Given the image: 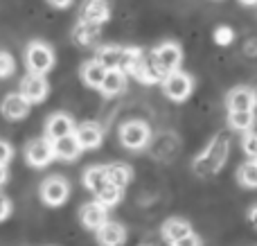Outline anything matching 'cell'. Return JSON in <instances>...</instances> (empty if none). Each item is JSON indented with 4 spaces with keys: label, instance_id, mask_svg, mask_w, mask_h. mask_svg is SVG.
<instances>
[{
    "label": "cell",
    "instance_id": "6da1fadb",
    "mask_svg": "<svg viewBox=\"0 0 257 246\" xmlns=\"http://www.w3.org/2000/svg\"><path fill=\"white\" fill-rule=\"evenodd\" d=\"M228 152H230V143H228V136L219 134L203 152L196 156L194 161V172L199 176H214L228 161Z\"/></svg>",
    "mask_w": 257,
    "mask_h": 246
},
{
    "label": "cell",
    "instance_id": "7a4b0ae2",
    "mask_svg": "<svg viewBox=\"0 0 257 246\" xmlns=\"http://www.w3.org/2000/svg\"><path fill=\"white\" fill-rule=\"evenodd\" d=\"M25 66L32 75H48L54 66V52L43 41H32L25 50Z\"/></svg>",
    "mask_w": 257,
    "mask_h": 246
},
{
    "label": "cell",
    "instance_id": "3957f363",
    "mask_svg": "<svg viewBox=\"0 0 257 246\" xmlns=\"http://www.w3.org/2000/svg\"><path fill=\"white\" fill-rule=\"evenodd\" d=\"M160 84H163V93L167 95L172 102H185L192 95V90H194V79L183 70L169 72Z\"/></svg>",
    "mask_w": 257,
    "mask_h": 246
},
{
    "label": "cell",
    "instance_id": "277c9868",
    "mask_svg": "<svg viewBox=\"0 0 257 246\" xmlns=\"http://www.w3.org/2000/svg\"><path fill=\"white\" fill-rule=\"evenodd\" d=\"M151 140V129L142 120H128L120 127V143L126 149H142Z\"/></svg>",
    "mask_w": 257,
    "mask_h": 246
},
{
    "label": "cell",
    "instance_id": "5b68a950",
    "mask_svg": "<svg viewBox=\"0 0 257 246\" xmlns=\"http://www.w3.org/2000/svg\"><path fill=\"white\" fill-rule=\"evenodd\" d=\"M68 197H70V183L63 176H50L41 183V199L45 206L59 208L68 201Z\"/></svg>",
    "mask_w": 257,
    "mask_h": 246
},
{
    "label": "cell",
    "instance_id": "8992f818",
    "mask_svg": "<svg viewBox=\"0 0 257 246\" xmlns=\"http://www.w3.org/2000/svg\"><path fill=\"white\" fill-rule=\"evenodd\" d=\"M151 57H154L156 66H158L160 70L165 72V77H167L169 72H174V70L181 68L183 50H181V45L174 43V41H165V43H160L158 48L151 52Z\"/></svg>",
    "mask_w": 257,
    "mask_h": 246
},
{
    "label": "cell",
    "instance_id": "52a82bcc",
    "mask_svg": "<svg viewBox=\"0 0 257 246\" xmlns=\"http://www.w3.org/2000/svg\"><path fill=\"white\" fill-rule=\"evenodd\" d=\"M25 161H27V165L36 167V170H43V167H48L50 163L54 161L52 140H48V138L32 140V143L25 147Z\"/></svg>",
    "mask_w": 257,
    "mask_h": 246
},
{
    "label": "cell",
    "instance_id": "ba28073f",
    "mask_svg": "<svg viewBox=\"0 0 257 246\" xmlns=\"http://www.w3.org/2000/svg\"><path fill=\"white\" fill-rule=\"evenodd\" d=\"M18 93L30 104H41L50 93L45 75H32V72H27V77H23V81H21V90Z\"/></svg>",
    "mask_w": 257,
    "mask_h": 246
},
{
    "label": "cell",
    "instance_id": "9c48e42d",
    "mask_svg": "<svg viewBox=\"0 0 257 246\" xmlns=\"http://www.w3.org/2000/svg\"><path fill=\"white\" fill-rule=\"evenodd\" d=\"M228 111H255L257 108V93L248 86L232 88L226 97Z\"/></svg>",
    "mask_w": 257,
    "mask_h": 246
},
{
    "label": "cell",
    "instance_id": "30bf717a",
    "mask_svg": "<svg viewBox=\"0 0 257 246\" xmlns=\"http://www.w3.org/2000/svg\"><path fill=\"white\" fill-rule=\"evenodd\" d=\"M75 120H72L68 113H52L45 122V138L48 140H57L63 138V136L75 134Z\"/></svg>",
    "mask_w": 257,
    "mask_h": 246
},
{
    "label": "cell",
    "instance_id": "8fae6325",
    "mask_svg": "<svg viewBox=\"0 0 257 246\" xmlns=\"http://www.w3.org/2000/svg\"><path fill=\"white\" fill-rule=\"evenodd\" d=\"M79 217H81L84 228L95 230V233H97V230L108 221V208L102 206L99 201H90V203H86V206L81 208Z\"/></svg>",
    "mask_w": 257,
    "mask_h": 246
},
{
    "label": "cell",
    "instance_id": "7c38bea8",
    "mask_svg": "<svg viewBox=\"0 0 257 246\" xmlns=\"http://www.w3.org/2000/svg\"><path fill=\"white\" fill-rule=\"evenodd\" d=\"M30 106L32 104L27 102L21 93H12V95H7V97L3 99V104H0V113H3L7 120L18 122V120H25L27 117Z\"/></svg>",
    "mask_w": 257,
    "mask_h": 246
},
{
    "label": "cell",
    "instance_id": "4fadbf2b",
    "mask_svg": "<svg viewBox=\"0 0 257 246\" xmlns=\"http://www.w3.org/2000/svg\"><path fill=\"white\" fill-rule=\"evenodd\" d=\"M75 138L79 140L81 149H97L104 140V131L95 122H84L75 129Z\"/></svg>",
    "mask_w": 257,
    "mask_h": 246
},
{
    "label": "cell",
    "instance_id": "5bb4252c",
    "mask_svg": "<svg viewBox=\"0 0 257 246\" xmlns=\"http://www.w3.org/2000/svg\"><path fill=\"white\" fill-rule=\"evenodd\" d=\"M52 149H54V158L66 161V163L77 161V158H79V154H81V145H79V140L75 138V134L52 140Z\"/></svg>",
    "mask_w": 257,
    "mask_h": 246
},
{
    "label": "cell",
    "instance_id": "9a60e30c",
    "mask_svg": "<svg viewBox=\"0 0 257 246\" xmlns=\"http://www.w3.org/2000/svg\"><path fill=\"white\" fill-rule=\"evenodd\" d=\"M97 242L99 246H122L126 242V230L117 221H106L102 228L97 230Z\"/></svg>",
    "mask_w": 257,
    "mask_h": 246
},
{
    "label": "cell",
    "instance_id": "2e32d148",
    "mask_svg": "<svg viewBox=\"0 0 257 246\" xmlns=\"http://www.w3.org/2000/svg\"><path fill=\"white\" fill-rule=\"evenodd\" d=\"M111 16V7H108L106 0H88L84 5V14H81V21L93 23V25H102L108 21Z\"/></svg>",
    "mask_w": 257,
    "mask_h": 246
},
{
    "label": "cell",
    "instance_id": "e0dca14e",
    "mask_svg": "<svg viewBox=\"0 0 257 246\" xmlns=\"http://www.w3.org/2000/svg\"><path fill=\"white\" fill-rule=\"evenodd\" d=\"M160 233H163V239L169 244L178 242V239H183L185 235L192 233V226L187 224L185 219H181V217H172V219H167L163 224V228H160Z\"/></svg>",
    "mask_w": 257,
    "mask_h": 246
},
{
    "label": "cell",
    "instance_id": "ac0fdd59",
    "mask_svg": "<svg viewBox=\"0 0 257 246\" xmlns=\"http://www.w3.org/2000/svg\"><path fill=\"white\" fill-rule=\"evenodd\" d=\"M108 183H111V181H108V174H106V165H93L84 172V185L93 194L102 192Z\"/></svg>",
    "mask_w": 257,
    "mask_h": 246
},
{
    "label": "cell",
    "instance_id": "d6986e66",
    "mask_svg": "<svg viewBox=\"0 0 257 246\" xmlns=\"http://www.w3.org/2000/svg\"><path fill=\"white\" fill-rule=\"evenodd\" d=\"M104 77H106V68H104L97 59L86 61L84 66H81V79H84V84L88 86V88H102Z\"/></svg>",
    "mask_w": 257,
    "mask_h": 246
},
{
    "label": "cell",
    "instance_id": "ffe728a7",
    "mask_svg": "<svg viewBox=\"0 0 257 246\" xmlns=\"http://www.w3.org/2000/svg\"><path fill=\"white\" fill-rule=\"evenodd\" d=\"M124 88H126V72H122V70H106V77H104L102 88H99V90H102L106 97H115V95H120Z\"/></svg>",
    "mask_w": 257,
    "mask_h": 246
},
{
    "label": "cell",
    "instance_id": "44dd1931",
    "mask_svg": "<svg viewBox=\"0 0 257 246\" xmlns=\"http://www.w3.org/2000/svg\"><path fill=\"white\" fill-rule=\"evenodd\" d=\"M106 174H108V181H111L113 185H117V188H122V190H124L133 179V170L126 165V163H108Z\"/></svg>",
    "mask_w": 257,
    "mask_h": 246
},
{
    "label": "cell",
    "instance_id": "7402d4cb",
    "mask_svg": "<svg viewBox=\"0 0 257 246\" xmlns=\"http://www.w3.org/2000/svg\"><path fill=\"white\" fill-rule=\"evenodd\" d=\"M228 125L239 134H248L255 127V111H228Z\"/></svg>",
    "mask_w": 257,
    "mask_h": 246
},
{
    "label": "cell",
    "instance_id": "603a6c76",
    "mask_svg": "<svg viewBox=\"0 0 257 246\" xmlns=\"http://www.w3.org/2000/svg\"><path fill=\"white\" fill-rule=\"evenodd\" d=\"M122 52H124V48H117V45H104V48H99V52H97V61L102 63L106 70H120Z\"/></svg>",
    "mask_w": 257,
    "mask_h": 246
},
{
    "label": "cell",
    "instance_id": "cb8c5ba5",
    "mask_svg": "<svg viewBox=\"0 0 257 246\" xmlns=\"http://www.w3.org/2000/svg\"><path fill=\"white\" fill-rule=\"evenodd\" d=\"M97 27L99 25H93V23H86V21L77 23L75 32H72V39H75V43H79V45H93L95 41H97V36H99Z\"/></svg>",
    "mask_w": 257,
    "mask_h": 246
},
{
    "label": "cell",
    "instance_id": "d4e9b609",
    "mask_svg": "<svg viewBox=\"0 0 257 246\" xmlns=\"http://www.w3.org/2000/svg\"><path fill=\"white\" fill-rule=\"evenodd\" d=\"M237 181H239L244 188H257V163L248 161L237 167Z\"/></svg>",
    "mask_w": 257,
    "mask_h": 246
},
{
    "label": "cell",
    "instance_id": "484cf974",
    "mask_svg": "<svg viewBox=\"0 0 257 246\" xmlns=\"http://www.w3.org/2000/svg\"><path fill=\"white\" fill-rule=\"evenodd\" d=\"M95 197H97V201L102 203V206L113 208V206H117V203L122 201V188H117V185L108 183L106 188H104L102 192H97Z\"/></svg>",
    "mask_w": 257,
    "mask_h": 246
},
{
    "label": "cell",
    "instance_id": "4316f807",
    "mask_svg": "<svg viewBox=\"0 0 257 246\" xmlns=\"http://www.w3.org/2000/svg\"><path fill=\"white\" fill-rule=\"evenodd\" d=\"M241 149H244V154L250 161H257V134L255 131H248V134L241 136Z\"/></svg>",
    "mask_w": 257,
    "mask_h": 246
},
{
    "label": "cell",
    "instance_id": "83f0119b",
    "mask_svg": "<svg viewBox=\"0 0 257 246\" xmlns=\"http://www.w3.org/2000/svg\"><path fill=\"white\" fill-rule=\"evenodd\" d=\"M232 41H235V32H232V27L219 25L217 30H214V43L217 45H230Z\"/></svg>",
    "mask_w": 257,
    "mask_h": 246
},
{
    "label": "cell",
    "instance_id": "f1b7e54d",
    "mask_svg": "<svg viewBox=\"0 0 257 246\" xmlns=\"http://www.w3.org/2000/svg\"><path fill=\"white\" fill-rule=\"evenodd\" d=\"M14 59L9 52H0V79H5V77H9L14 72Z\"/></svg>",
    "mask_w": 257,
    "mask_h": 246
},
{
    "label": "cell",
    "instance_id": "f546056e",
    "mask_svg": "<svg viewBox=\"0 0 257 246\" xmlns=\"http://www.w3.org/2000/svg\"><path fill=\"white\" fill-rule=\"evenodd\" d=\"M14 156V149L7 140H0V165H7Z\"/></svg>",
    "mask_w": 257,
    "mask_h": 246
},
{
    "label": "cell",
    "instance_id": "4dcf8cb0",
    "mask_svg": "<svg viewBox=\"0 0 257 246\" xmlns=\"http://www.w3.org/2000/svg\"><path fill=\"white\" fill-rule=\"evenodd\" d=\"M9 215H12V201L0 192V221H5Z\"/></svg>",
    "mask_w": 257,
    "mask_h": 246
},
{
    "label": "cell",
    "instance_id": "1f68e13d",
    "mask_svg": "<svg viewBox=\"0 0 257 246\" xmlns=\"http://www.w3.org/2000/svg\"><path fill=\"white\" fill-rule=\"evenodd\" d=\"M172 246H203V244H201V237H199V235L190 233V235H185V237H183V239H178V242H174Z\"/></svg>",
    "mask_w": 257,
    "mask_h": 246
},
{
    "label": "cell",
    "instance_id": "d6a6232c",
    "mask_svg": "<svg viewBox=\"0 0 257 246\" xmlns=\"http://www.w3.org/2000/svg\"><path fill=\"white\" fill-rule=\"evenodd\" d=\"M52 7H57V9H66V7H70L72 5V0H48Z\"/></svg>",
    "mask_w": 257,
    "mask_h": 246
},
{
    "label": "cell",
    "instance_id": "836d02e7",
    "mask_svg": "<svg viewBox=\"0 0 257 246\" xmlns=\"http://www.w3.org/2000/svg\"><path fill=\"white\" fill-rule=\"evenodd\" d=\"M248 221H250V226H253V228L257 230V206H253L248 210Z\"/></svg>",
    "mask_w": 257,
    "mask_h": 246
},
{
    "label": "cell",
    "instance_id": "e575fe53",
    "mask_svg": "<svg viewBox=\"0 0 257 246\" xmlns=\"http://www.w3.org/2000/svg\"><path fill=\"white\" fill-rule=\"evenodd\" d=\"M7 165H0V185H3L5 183V181H7Z\"/></svg>",
    "mask_w": 257,
    "mask_h": 246
},
{
    "label": "cell",
    "instance_id": "d590c367",
    "mask_svg": "<svg viewBox=\"0 0 257 246\" xmlns=\"http://www.w3.org/2000/svg\"><path fill=\"white\" fill-rule=\"evenodd\" d=\"M241 5H246V7H255L257 5V0H239Z\"/></svg>",
    "mask_w": 257,
    "mask_h": 246
},
{
    "label": "cell",
    "instance_id": "8d00e7d4",
    "mask_svg": "<svg viewBox=\"0 0 257 246\" xmlns=\"http://www.w3.org/2000/svg\"><path fill=\"white\" fill-rule=\"evenodd\" d=\"M255 163H257V161H255Z\"/></svg>",
    "mask_w": 257,
    "mask_h": 246
}]
</instances>
